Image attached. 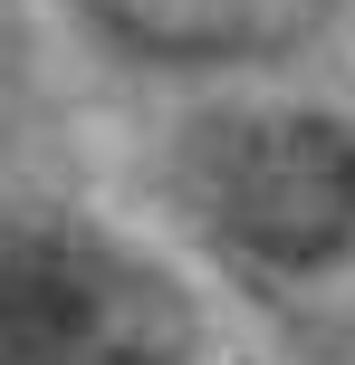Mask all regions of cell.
Instances as JSON below:
<instances>
[{"label":"cell","mask_w":355,"mask_h":365,"mask_svg":"<svg viewBox=\"0 0 355 365\" xmlns=\"http://www.w3.org/2000/svg\"><path fill=\"white\" fill-rule=\"evenodd\" d=\"M87 10L154 58H240L260 38H288L317 0H87Z\"/></svg>","instance_id":"obj_3"},{"label":"cell","mask_w":355,"mask_h":365,"mask_svg":"<svg viewBox=\"0 0 355 365\" xmlns=\"http://www.w3.org/2000/svg\"><path fill=\"white\" fill-rule=\"evenodd\" d=\"M183 182L211 231L279 279H317L355 259V135L317 106L202 125L183 154Z\"/></svg>","instance_id":"obj_2"},{"label":"cell","mask_w":355,"mask_h":365,"mask_svg":"<svg viewBox=\"0 0 355 365\" xmlns=\"http://www.w3.org/2000/svg\"><path fill=\"white\" fill-rule=\"evenodd\" d=\"M192 298L154 259L0 212V365H183Z\"/></svg>","instance_id":"obj_1"}]
</instances>
